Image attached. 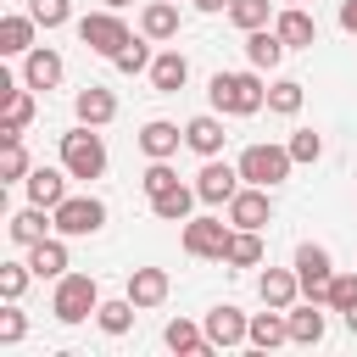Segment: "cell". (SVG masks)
Masks as SVG:
<instances>
[{
	"instance_id": "cell-1",
	"label": "cell",
	"mask_w": 357,
	"mask_h": 357,
	"mask_svg": "<svg viewBox=\"0 0 357 357\" xmlns=\"http://www.w3.org/2000/svg\"><path fill=\"white\" fill-rule=\"evenodd\" d=\"M206 95H212V106H218L223 117H251V112L268 106V84L257 78V67H251V73H212Z\"/></svg>"
},
{
	"instance_id": "cell-2",
	"label": "cell",
	"mask_w": 357,
	"mask_h": 357,
	"mask_svg": "<svg viewBox=\"0 0 357 357\" xmlns=\"http://www.w3.org/2000/svg\"><path fill=\"white\" fill-rule=\"evenodd\" d=\"M61 167H67L73 178H100V173H106V139H100L89 123L67 128V134H61Z\"/></svg>"
},
{
	"instance_id": "cell-3",
	"label": "cell",
	"mask_w": 357,
	"mask_h": 357,
	"mask_svg": "<svg viewBox=\"0 0 357 357\" xmlns=\"http://www.w3.org/2000/svg\"><path fill=\"white\" fill-rule=\"evenodd\" d=\"M95 307H100V284L89 273H61L56 279V296H50L56 324H84V318H95Z\"/></svg>"
},
{
	"instance_id": "cell-4",
	"label": "cell",
	"mask_w": 357,
	"mask_h": 357,
	"mask_svg": "<svg viewBox=\"0 0 357 357\" xmlns=\"http://www.w3.org/2000/svg\"><path fill=\"white\" fill-rule=\"evenodd\" d=\"M290 167H296L290 145H245V151H240V178H245V184L273 190V184L290 178Z\"/></svg>"
},
{
	"instance_id": "cell-5",
	"label": "cell",
	"mask_w": 357,
	"mask_h": 357,
	"mask_svg": "<svg viewBox=\"0 0 357 357\" xmlns=\"http://www.w3.org/2000/svg\"><path fill=\"white\" fill-rule=\"evenodd\" d=\"M78 39H84L95 56H106V61H112V56H117V50H123L134 33H128L123 11H112V6H106V11H89V17H78Z\"/></svg>"
},
{
	"instance_id": "cell-6",
	"label": "cell",
	"mask_w": 357,
	"mask_h": 357,
	"mask_svg": "<svg viewBox=\"0 0 357 357\" xmlns=\"http://www.w3.org/2000/svg\"><path fill=\"white\" fill-rule=\"evenodd\" d=\"M100 223H106V201H95V195H67L56 206V234H67V240L100 234Z\"/></svg>"
},
{
	"instance_id": "cell-7",
	"label": "cell",
	"mask_w": 357,
	"mask_h": 357,
	"mask_svg": "<svg viewBox=\"0 0 357 357\" xmlns=\"http://www.w3.org/2000/svg\"><path fill=\"white\" fill-rule=\"evenodd\" d=\"M296 279H301V296L307 301H329V279H335V262L324 245H296Z\"/></svg>"
},
{
	"instance_id": "cell-8",
	"label": "cell",
	"mask_w": 357,
	"mask_h": 357,
	"mask_svg": "<svg viewBox=\"0 0 357 357\" xmlns=\"http://www.w3.org/2000/svg\"><path fill=\"white\" fill-rule=\"evenodd\" d=\"M229 234H234V229H229L223 218H190V223H184V251L201 257V262H223Z\"/></svg>"
},
{
	"instance_id": "cell-9",
	"label": "cell",
	"mask_w": 357,
	"mask_h": 357,
	"mask_svg": "<svg viewBox=\"0 0 357 357\" xmlns=\"http://www.w3.org/2000/svg\"><path fill=\"white\" fill-rule=\"evenodd\" d=\"M234 190H240V162L229 167V162L206 156V167L195 173V195H201L206 206H229V201H234Z\"/></svg>"
},
{
	"instance_id": "cell-10",
	"label": "cell",
	"mask_w": 357,
	"mask_h": 357,
	"mask_svg": "<svg viewBox=\"0 0 357 357\" xmlns=\"http://www.w3.org/2000/svg\"><path fill=\"white\" fill-rule=\"evenodd\" d=\"M229 223H234V229H262V223H273V195H268L262 184H240L234 201H229Z\"/></svg>"
},
{
	"instance_id": "cell-11",
	"label": "cell",
	"mask_w": 357,
	"mask_h": 357,
	"mask_svg": "<svg viewBox=\"0 0 357 357\" xmlns=\"http://www.w3.org/2000/svg\"><path fill=\"white\" fill-rule=\"evenodd\" d=\"M245 335H251V318H245L234 301H223V307H212V312H206V340H212V351L240 346Z\"/></svg>"
},
{
	"instance_id": "cell-12",
	"label": "cell",
	"mask_w": 357,
	"mask_h": 357,
	"mask_svg": "<svg viewBox=\"0 0 357 357\" xmlns=\"http://www.w3.org/2000/svg\"><path fill=\"white\" fill-rule=\"evenodd\" d=\"M61 73H67V61H61L50 45H33V50L22 56V84H28V89H56Z\"/></svg>"
},
{
	"instance_id": "cell-13",
	"label": "cell",
	"mask_w": 357,
	"mask_h": 357,
	"mask_svg": "<svg viewBox=\"0 0 357 357\" xmlns=\"http://www.w3.org/2000/svg\"><path fill=\"white\" fill-rule=\"evenodd\" d=\"M50 229H56V212H50V206H33V201H28L22 212H11V223H6V234H11L22 251H28V245H39Z\"/></svg>"
},
{
	"instance_id": "cell-14",
	"label": "cell",
	"mask_w": 357,
	"mask_h": 357,
	"mask_svg": "<svg viewBox=\"0 0 357 357\" xmlns=\"http://www.w3.org/2000/svg\"><path fill=\"white\" fill-rule=\"evenodd\" d=\"M73 112H78V123H89V128H106V123L117 117V95L100 89V84H84V89L73 95Z\"/></svg>"
},
{
	"instance_id": "cell-15",
	"label": "cell",
	"mask_w": 357,
	"mask_h": 357,
	"mask_svg": "<svg viewBox=\"0 0 357 357\" xmlns=\"http://www.w3.org/2000/svg\"><path fill=\"white\" fill-rule=\"evenodd\" d=\"M67 178H73L67 167H33L22 184H28V201H33V206H50V212H56V206L67 201Z\"/></svg>"
},
{
	"instance_id": "cell-16",
	"label": "cell",
	"mask_w": 357,
	"mask_h": 357,
	"mask_svg": "<svg viewBox=\"0 0 357 357\" xmlns=\"http://www.w3.org/2000/svg\"><path fill=\"white\" fill-rule=\"evenodd\" d=\"M178 145H184V128H178V123H167V117H151V123L139 128V151H145L151 162H167Z\"/></svg>"
},
{
	"instance_id": "cell-17",
	"label": "cell",
	"mask_w": 357,
	"mask_h": 357,
	"mask_svg": "<svg viewBox=\"0 0 357 357\" xmlns=\"http://www.w3.org/2000/svg\"><path fill=\"white\" fill-rule=\"evenodd\" d=\"M28 268H33V279H61L67 273V234H45L39 245H28Z\"/></svg>"
},
{
	"instance_id": "cell-18",
	"label": "cell",
	"mask_w": 357,
	"mask_h": 357,
	"mask_svg": "<svg viewBox=\"0 0 357 357\" xmlns=\"http://www.w3.org/2000/svg\"><path fill=\"white\" fill-rule=\"evenodd\" d=\"M273 33H279L290 50H307V45H318V22H312L301 6H284V11L273 17Z\"/></svg>"
},
{
	"instance_id": "cell-19",
	"label": "cell",
	"mask_w": 357,
	"mask_h": 357,
	"mask_svg": "<svg viewBox=\"0 0 357 357\" xmlns=\"http://www.w3.org/2000/svg\"><path fill=\"white\" fill-rule=\"evenodd\" d=\"M33 11H6L0 17V56H28L33 50Z\"/></svg>"
},
{
	"instance_id": "cell-20",
	"label": "cell",
	"mask_w": 357,
	"mask_h": 357,
	"mask_svg": "<svg viewBox=\"0 0 357 357\" xmlns=\"http://www.w3.org/2000/svg\"><path fill=\"white\" fill-rule=\"evenodd\" d=\"M284 50H290V45H284L273 28H251V33H245V61H251L257 73H273V67L284 61Z\"/></svg>"
},
{
	"instance_id": "cell-21",
	"label": "cell",
	"mask_w": 357,
	"mask_h": 357,
	"mask_svg": "<svg viewBox=\"0 0 357 357\" xmlns=\"http://www.w3.org/2000/svg\"><path fill=\"white\" fill-rule=\"evenodd\" d=\"M167 290H173V284H167L162 268H134V273H128V301H134L139 312H145V307H162Z\"/></svg>"
},
{
	"instance_id": "cell-22",
	"label": "cell",
	"mask_w": 357,
	"mask_h": 357,
	"mask_svg": "<svg viewBox=\"0 0 357 357\" xmlns=\"http://www.w3.org/2000/svg\"><path fill=\"white\" fill-rule=\"evenodd\" d=\"M257 296H262V307H296V296H301L296 268H268V273L257 279Z\"/></svg>"
},
{
	"instance_id": "cell-23",
	"label": "cell",
	"mask_w": 357,
	"mask_h": 357,
	"mask_svg": "<svg viewBox=\"0 0 357 357\" xmlns=\"http://www.w3.org/2000/svg\"><path fill=\"white\" fill-rule=\"evenodd\" d=\"M257 351H273V346H284L290 340V318H284V307H268V312H251V335H245Z\"/></svg>"
},
{
	"instance_id": "cell-24",
	"label": "cell",
	"mask_w": 357,
	"mask_h": 357,
	"mask_svg": "<svg viewBox=\"0 0 357 357\" xmlns=\"http://www.w3.org/2000/svg\"><path fill=\"white\" fill-rule=\"evenodd\" d=\"M184 84H190V61H184L178 50H162V56L151 61V89H156V95H178Z\"/></svg>"
},
{
	"instance_id": "cell-25",
	"label": "cell",
	"mask_w": 357,
	"mask_h": 357,
	"mask_svg": "<svg viewBox=\"0 0 357 357\" xmlns=\"http://www.w3.org/2000/svg\"><path fill=\"white\" fill-rule=\"evenodd\" d=\"M223 139H229V134H223V123H218L212 112H201V117H190V123H184V145H190L195 156H218V151H223Z\"/></svg>"
},
{
	"instance_id": "cell-26",
	"label": "cell",
	"mask_w": 357,
	"mask_h": 357,
	"mask_svg": "<svg viewBox=\"0 0 357 357\" xmlns=\"http://www.w3.org/2000/svg\"><path fill=\"white\" fill-rule=\"evenodd\" d=\"M162 340H167L178 357H206V351H212V340H206V324H190V318H173V324L162 329Z\"/></svg>"
},
{
	"instance_id": "cell-27",
	"label": "cell",
	"mask_w": 357,
	"mask_h": 357,
	"mask_svg": "<svg viewBox=\"0 0 357 357\" xmlns=\"http://www.w3.org/2000/svg\"><path fill=\"white\" fill-rule=\"evenodd\" d=\"M195 201H201L195 184H173V190L151 195V212H156L162 223H190V206H195Z\"/></svg>"
},
{
	"instance_id": "cell-28",
	"label": "cell",
	"mask_w": 357,
	"mask_h": 357,
	"mask_svg": "<svg viewBox=\"0 0 357 357\" xmlns=\"http://www.w3.org/2000/svg\"><path fill=\"white\" fill-rule=\"evenodd\" d=\"M284 318H290V340L296 346H318L324 340V312H318V301H307V307H284Z\"/></svg>"
},
{
	"instance_id": "cell-29",
	"label": "cell",
	"mask_w": 357,
	"mask_h": 357,
	"mask_svg": "<svg viewBox=\"0 0 357 357\" xmlns=\"http://www.w3.org/2000/svg\"><path fill=\"white\" fill-rule=\"evenodd\" d=\"M139 33L145 39H173L178 33V0H151L139 11Z\"/></svg>"
},
{
	"instance_id": "cell-30",
	"label": "cell",
	"mask_w": 357,
	"mask_h": 357,
	"mask_svg": "<svg viewBox=\"0 0 357 357\" xmlns=\"http://www.w3.org/2000/svg\"><path fill=\"white\" fill-rule=\"evenodd\" d=\"M223 262H229V268H257V262H262V229H234Z\"/></svg>"
},
{
	"instance_id": "cell-31",
	"label": "cell",
	"mask_w": 357,
	"mask_h": 357,
	"mask_svg": "<svg viewBox=\"0 0 357 357\" xmlns=\"http://www.w3.org/2000/svg\"><path fill=\"white\" fill-rule=\"evenodd\" d=\"M28 123H33V89L22 84V89H11V95H6V123H0V139H6V134H22Z\"/></svg>"
},
{
	"instance_id": "cell-32",
	"label": "cell",
	"mask_w": 357,
	"mask_h": 357,
	"mask_svg": "<svg viewBox=\"0 0 357 357\" xmlns=\"http://www.w3.org/2000/svg\"><path fill=\"white\" fill-rule=\"evenodd\" d=\"M33 167H28V151H22V134H6L0 139V184H17V178H28Z\"/></svg>"
},
{
	"instance_id": "cell-33",
	"label": "cell",
	"mask_w": 357,
	"mask_h": 357,
	"mask_svg": "<svg viewBox=\"0 0 357 357\" xmlns=\"http://www.w3.org/2000/svg\"><path fill=\"white\" fill-rule=\"evenodd\" d=\"M134 312H139V307H134L128 296H117V301H100V307H95V324H100L106 335H128Z\"/></svg>"
},
{
	"instance_id": "cell-34",
	"label": "cell",
	"mask_w": 357,
	"mask_h": 357,
	"mask_svg": "<svg viewBox=\"0 0 357 357\" xmlns=\"http://www.w3.org/2000/svg\"><path fill=\"white\" fill-rule=\"evenodd\" d=\"M268 17H273V0H229V22L234 28H268Z\"/></svg>"
},
{
	"instance_id": "cell-35",
	"label": "cell",
	"mask_w": 357,
	"mask_h": 357,
	"mask_svg": "<svg viewBox=\"0 0 357 357\" xmlns=\"http://www.w3.org/2000/svg\"><path fill=\"white\" fill-rule=\"evenodd\" d=\"M301 100H307V89H301L296 78H279V84L268 89V112H279V117H296Z\"/></svg>"
},
{
	"instance_id": "cell-36",
	"label": "cell",
	"mask_w": 357,
	"mask_h": 357,
	"mask_svg": "<svg viewBox=\"0 0 357 357\" xmlns=\"http://www.w3.org/2000/svg\"><path fill=\"white\" fill-rule=\"evenodd\" d=\"M151 61H156V56H151V45H145V39H128V45L112 56V67H117V73H151Z\"/></svg>"
},
{
	"instance_id": "cell-37",
	"label": "cell",
	"mask_w": 357,
	"mask_h": 357,
	"mask_svg": "<svg viewBox=\"0 0 357 357\" xmlns=\"http://www.w3.org/2000/svg\"><path fill=\"white\" fill-rule=\"evenodd\" d=\"M28 279H33V268H28V262H0V296H6V301H22Z\"/></svg>"
},
{
	"instance_id": "cell-38",
	"label": "cell",
	"mask_w": 357,
	"mask_h": 357,
	"mask_svg": "<svg viewBox=\"0 0 357 357\" xmlns=\"http://www.w3.org/2000/svg\"><path fill=\"white\" fill-rule=\"evenodd\" d=\"M28 11H33L39 28H61V22H73V0H28Z\"/></svg>"
},
{
	"instance_id": "cell-39",
	"label": "cell",
	"mask_w": 357,
	"mask_h": 357,
	"mask_svg": "<svg viewBox=\"0 0 357 357\" xmlns=\"http://www.w3.org/2000/svg\"><path fill=\"white\" fill-rule=\"evenodd\" d=\"M329 307H335L340 318L357 307V273H335V279H329Z\"/></svg>"
},
{
	"instance_id": "cell-40",
	"label": "cell",
	"mask_w": 357,
	"mask_h": 357,
	"mask_svg": "<svg viewBox=\"0 0 357 357\" xmlns=\"http://www.w3.org/2000/svg\"><path fill=\"white\" fill-rule=\"evenodd\" d=\"M290 156H296V162H318V156H324V134L296 128V134H290Z\"/></svg>"
},
{
	"instance_id": "cell-41",
	"label": "cell",
	"mask_w": 357,
	"mask_h": 357,
	"mask_svg": "<svg viewBox=\"0 0 357 357\" xmlns=\"http://www.w3.org/2000/svg\"><path fill=\"white\" fill-rule=\"evenodd\" d=\"M139 184H145V195H162V190H173V184H178V173H173L167 162H151V167L139 173Z\"/></svg>"
},
{
	"instance_id": "cell-42",
	"label": "cell",
	"mask_w": 357,
	"mask_h": 357,
	"mask_svg": "<svg viewBox=\"0 0 357 357\" xmlns=\"http://www.w3.org/2000/svg\"><path fill=\"white\" fill-rule=\"evenodd\" d=\"M28 335V318L17 312V301H6V312H0V346H17Z\"/></svg>"
},
{
	"instance_id": "cell-43",
	"label": "cell",
	"mask_w": 357,
	"mask_h": 357,
	"mask_svg": "<svg viewBox=\"0 0 357 357\" xmlns=\"http://www.w3.org/2000/svg\"><path fill=\"white\" fill-rule=\"evenodd\" d=\"M340 28L357 33V0H340Z\"/></svg>"
},
{
	"instance_id": "cell-44",
	"label": "cell",
	"mask_w": 357,
	"mask_h": 357,
	"mask_svg": "<svg viewBox=\"0 0 357 357\" xmlns=\"http://www.w3.org/2000/svg\"><path fill=\"white\" fill-rule=\"evenodd\" d=\"M195 11H229V0H190Z\"/></svg>"
},
{
	"instance_id": "cell-45",
	"label": "cell",
	"mask_w": 357,
	"mask_h": 357,
	"mask_svg": "<svg viewBox=\"0 0 357 357\" xmlns=\"http://www.w3.org/2000/svg\"><path fill=\"white\" fill-rule=\"evenodd\" d=\"M346 329H351V335H357V307H351V312H346Z\"/></svg>"
},
{
	"instance_id": "cell-46",
	"label": "cell",
	"mask_w": 357,
	"mask_h": 357,
	"mask_svg": "<svg viewBox=\"0 0 357 357\" xmlns=\"http://www.w3.org/2000/svg\"><path fill=\"white\" fill-rule=\"evenodd\" d=\"M106 6H112V11H128V6H134V0H106Z\"/></svg>"
},
{
	"instance_id": "cell-47",
	"label": "cell",
	"mask_w": 357,
	"mask_h": 357,
	"mask_svg": "<svg viewBox=\"0 0 357 357\" xmlns=\"http://www.w3.org/2000/svg\"><path fill=\"white\" fill-rule=\"evenodd\" d=\"M290 6H301V0H290Z\"/></svg>"
}]
</instances>
